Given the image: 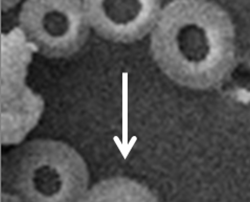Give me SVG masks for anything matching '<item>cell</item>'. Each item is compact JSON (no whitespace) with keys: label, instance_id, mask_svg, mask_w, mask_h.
Returning <instances> with one entry per match:
<instances>
[{"label":"cell","instance_id":"6da1fadb","mask_svg":"<svg viewBox=\"0 0 250 202\" xmlns=\"http://www.w3.org/2000/svg\"><path fill=\"white\" fill-rule=\"evenodd\" d=\"M151 55L175 83L211 89L236 63V37L230 17L208 0H174L161 11L151 36Z\"/></svg>","mask_w":250,"mask_h":202},{"label":"cell","instance_id":"7a4b0ae2","mask_svg":"<svg viewBox=\"0 0 250 202\" xmlns=\"http://www.w3.org/2000/svg\"><path fill=\"white\" fill-rule=\"evenodd\" d=\"M9 180L19 202H81L88 192L89 171L68 144L35 139L12 152Z\"/></svg>","mask_w":250,"mask_h":202},{"label":"cell","instance_id":"3957f363","mask_svg":"<svg viewBox=\"0 0 250 202\" xmlns=\"http://www.w3.org/2000/svg\"><path fill=\"white\" fill-rule=\"evenodd\" d=\"M19 26L39 54L64 59L84 46L90 24L81 0H26Z\"/></svg>","mask_w":250,"mask_h":202},{"label":"cell","instance_id":"277c9868","mask_svg":"<svg viewBox=\"0 0 250 202\" xmlns=\"http://www.w3.org/2000/svg\"><path fill=\"white\" fill-rule=\"evenodd\" d=\"M90 26L102 38L115 43H133L155 27L160 0H84Z\"/></svg>","mask_w":250,"mask_h":202},{"label":"cell","instance_id":"5b68a950","mask_svg":"<svg viewBox=\"0 0 250 202\" xmlns=\"http://www.w3.org/2000/svg\"><path fill=\"white\" fill-rule=\"evenodd\" d=\"M81 202H159L148 186L128 177H112L95 183Z\"/></svg>","mask_w":250,"mask_h":202}]
</instances>
